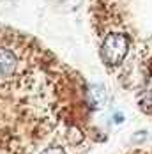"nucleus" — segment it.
<instances>
[{
    "mask_svg": "<svg viewBox=\"0 0 152 154\" xmlns=\"http://www.w3.org/2000/svg\"><path fill=\"white\" fill-rule=\"evenodd\" d=\"M129 50V39L124 34H110L101 45V59L110 67L120 66Z\"/></svg>",
    "mask_w": 152,
    "mask_h": 154,
    "instance_id": "f257e3e1",
    "label": "nucleus"
},
{
    "mask_svg": "<svg viewBox=\"0 0 152 154\" xmlns=\"http://www.w3.org/2000/svg\"><path fill=\"white\" fill-rule=\"evenodd\" d=\"M18 71V57L13 50L0 48V80H11Z\"/></svg>",
    "mask_w": 152,
    "mask_h": 154,
    "instance_id": "f03ea898",
    "label": "nucleus"
},
{
    "mask_svg": "<svg viewBox=\"0 0 152 154\" xmlns=\"http://www.w3.org/2000/svg\"><path fill=\"white\" fill-rule=\"evenodd\" d=\"M39 154H65V151L62 147H48L44 151H41Z\"/></svg>",
    "mask_w": 152,
    "mask_h": 154,
    "instance_id": "7ed1b4c3",
    "label": "nucleus"
}]
</instances>
